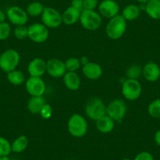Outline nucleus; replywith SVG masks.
Returning a JSON list of instances; mask_svg holds the SVG:
<instances>
[{
    "label": "nucleus",
    "instance_id": "obj_31",
    "mask_svg": "<svg viewBox=\"0 0 160 160\" xmlns=\"http://www.w3.org/2000/svg\"><path fill=\"white\" fill-rule=\"evenodd\" d=\"M13 34H14V36L18 39H24L28 38V27H26L25 25L17 26L14 29Z\"/></svg>",
    "mask_w": 160,
    "mask_h": 160
},
{
    "label": "nucleus",
    "instance_id": "obj_13",
    "mask_svg": "<svg viewBox=\"0 0 160 160\" xmlns=\"http://www.w3.org/2000/svg\"><path fill=\"white\" fill-rule=\"evenodd\" d=\"M47 72L53 78H61L67 72L65 64L62 61L52 58L47 61Z\"/></svg>",
    "mask_w": 160,
    "mask_h": 160
},
{
    "label": "nucleus",
    "instance_id": "obj_6",
    "mask_svg": "<svg viewBox=\"0 0 160 160\" xmlns=\"http://www.w3.org/2000/svg\"><path fill=\"white\" fill-rule=\"evenodd\" d=\"M141 93L142 87L138 79L127 78L122 83V94L128 101H136L141 97Z\"/></svg>",
    "mask_w": 160,
    "mask_h": 160
},
{
    "label": "nucleus",
    "instance_id": "obj_11",
    "mask_svg": "<svg viewBox=\"0 0 160 160\" xmlns=\"http://www.w3.org/2000/svg\"><path fill=\"white\" fill-rule=\"evenodd\" d=\"M7 18L11 24L16 26L25 25L28 21V15L26 10L18 6H13L7 10Z\"/></svg>",
    "mask_w": 160,
    "mask_h": 160
},
{
    "label": "nucleus",
    "instance_id": "obj_8",
    "mask_svg": "<svg viewBox=\"0 0 160 160\" xmlns=\"http://www.w3.org/2000/svg\"><path fill=\"white\" fill-rule=\"evenodd\" d=\"M28 38H30L32 42L35 43H42L45 42L49 38L50 32L47 26L40 23H34L28 27Z\"/></svg>",
    "mask_w": 160,
    "mask_h": 160
},
{
    "label": "nucleus",
    "instance_id": "obj_23",
    "mask_svg": "<svg viewBox=\"0 0 160 160\" xmlns=\"http://www.w3.org/2000/svg\"><path fill=\"white\" fill-rule=\"evenodd\" d=\"M29 144V140L24 135H21L17 138L11 144L12 152L15 153H21L26 150Z\"/></svg>",
    "mask_w": 160,
    "mask_h": 160
},
{
    "label": "nucleus",
    "instance_id": "obj_10",
    "mask_svg": "<svg viewBox=\"0 0 160 160\" xmlns=\"http://www.w3.org/2000/svg\"><path fill=\"white\" fill-rule=\"evenodd\" d=\"M25 88L32 97H40L44 95L47 86L41 77L30 76L26 80Z\"/></svg>",
    "mask_w": 160,
    "mask_h": 160
},
{
    "label": "nucleus",
    "instance_id": "obj_19",
    "mask_svg": "<svg viewBox=\"0 0 160 160\" xmlns=\"http://www.w3.org/2000/svg\"><path fill=\"white\" fill-rule=\"evenodd\" d=\"M97 130L102 133H108L113 130L115 127V121L108 115H105L96 121Z\"/></svg>",
    "mask_w": 160,
    "mask_h": 160
},
{
    "label": "nucleus",
    "instance_id": "obj_32",
    "mask_svg": "<svg viewBox=\"0 0 160 160\" xmlns=\"http://www.w3.org/2000/svg\"><path fill=\"white\" fill-rule=\"evenodd\" d=\"M40 115L42 116V118H45V119H48L53 115V109H52V107L50 106V104L46 103L45 105L42 107V108L41 109L39 112Z\"/></svg>",
    "mask_w": 160,
    "mask_h": 160
},
{
    "label": "nucleus",
    "instance_id": "obj_26",
    "mask_svg": "<svg viewBox=\"0 0 160 160\" xmlns=\"http://www.w3.org/2000/svg\"><path fill=\"white\" fill-rule=\"evenodd\" d=\"M148 112L153 118H160V98L154 100L148 104Z\"/></svg>",
    "mask_w": 160,
    "mask_h": 160
},
{
    "label": "nucleus",
    "instance_id": "obj_12",
    "mask_svg": "<svg viewBox=\"0 0 160 160\" xmlns=\"http://www.w3.org/2000/svg\"><path fill=\"white\" fill-rule=\"evenodd\" d=\"M101 17L111 19L118 14L119 6L115 0H103L98 6Z\"/></svg>",
    "mask_w": 160,
    "mask_h": 160
},
{
    "label": "nucleus",
    "instance_id": "obj_7",
    "mask_svg": "<svg viewBox=\"0 0 160 160\" xmlns=\"http://www.w3.org/2000/svg\"><path fill=\"white\" fill-rule=\"evenodd\" d=\"M127 104L122 99H115L106 107V115L115 122H121L127 113Z\"/></svg>",
    "mask_w": 160,
    "mask_h": 160
},
{
    "label": "nucleus",
    "instance_id": "obj_33",
    "mask_svg": "<svg viewBox=\"0 0 160 160\" xmlns=\"http://www.w3.org/2000/svg\"><path fill=\"white\" fill-rule=\"evenodd\" d=\"M98 7V0H83V10H95Z\"/></svg>",
    "mask_w": 160,
    "mask_h": 160
},
{
    "label": "nucleus",
    "instance_id": "obj_20",
    "mask_svg": "<svg viewBox=\"0 0 160 160\" xmlns=\"http://www.w3.org/2000/svg\"><path fill=\"white\" fill-rule=\"evenodd\" d=\"M146 13L153 20L160 19V0H149L144 7Z\"/></svg>",
    "mask_w": 160,
    "mask_h": 160
},
{
    "label": "nucleus",
    "instance_id": "obj_38",
    "mask_svg": "<svg viewBox=\"0 0 160 160\" xmlns=\"http://www.w3.org/2000/svg\"><path fill=\"white\" fill-rule=\"evenodd\" d=\"M79 60H80V62H81V64H82V66L85 65V64H87L88 62H90V61H89L88 58H87V57H85V56L82 57V58H80Z\"/></svg>",
    "mask_w": 160,
    "mask_h": 160
},
{
    "label": "nucleus",
    "instance_id": "obj_16",
    "mask_svg": "<svg viewBox=\"0 0 160 160\" xmlns=\"http://www.w3.org/2000/svg\"><path fill=\"white\" fill-rule=\"evenodd\" d=\"M82 73L90 80L99 79L103 74V69L99 64L95 62H88L82 66Z\"/></svg>",
    "mask_w": 160,
    "mask_h": 160
},
{
    "label": "nucleus",
    "instance_id": "obj_30",
    "mask_svg": "<svg viewBox=\"0 0 160 160\" xmlns=\"http://www.w3.org/2000/svg\"><path fill=\"white\" fill-rule=\"evenodd\" d=\"M11 27L7 22L0 23V40H6L10 36Z\"/></svg>",
    "mask_w": 160,
    "mask_h": 160
},
{
    "label": "nucleus",
    "instance_id": "obj_36",
    "mask_svg": "<svg viewBox=\"0 0 160 160\" xmlns=\"http://www.w3.org/2000/svg\"><path fill=\"white\" fill-rule=\"evenodd\" d=\"M154 140H155V143H156L158 146H160V130H158V131H156V133H155Z\"/></svg>",
    "mask_w": 160,
    "mask_h": 160
},
{
    "label": "nucleus",
    "instance_id": "obj_18",
    "mask_svg": "<svg viewBox=\"0 0 160 160\" xmlns=\"http://www.w3.org/2000/svg\"><path fill=\"white\" fill-rule=\"evenodd\" d=\"M81 12V10L75 7H69L62 13L63 23L66 25H73L76 24L80 19Z\"/></svg>",
    "mask_w": 160,
    "mask_h": 160
},
{
    "label": "nucleus",
    "instance_id": "obj_37",
    "mask_svg": "<svg viewBox=\"0 0 160 160\" xmlns=\"http://www.w3.org/2000/svg\"><path fill=\"white\" fill-rule=\"evenodd\" d=\"M6 18H7V14L0 9V23L5 22Z\"/></svg>",
    "mask_w": 160,
    "mask_h": 160
},
{
    "label": "nucleus",
    "instance_id": "obj_15",
    "mask_svg": "<svg viewBox=\"0 0 160 160\" xmlns=\"http://www.w3.org/2000/svg\"><path fill=\"white\" fill-rule=\"evenodd\" d=\"M142 75L147 81L156 82L160 78V68L154 62H148L142 68Z\"/></svg>",
    "mask_w": 160,
    "mask_h": 160
},
{
    "label": "nucleus",
    "instance_id": "obj_17",
    "mask_svg": "<svg viewBox=\"0 0 160 160\" xmlns=\"http://www.w3.org/2000/svg\"><path fill=\"white\" fill-rule=\"evenodd\" d=\"M64 86L68 90L75 91L80 88L81 79L75 72H67L63 76Z\"/></svg>",
    "mask_w": 160,
    "mask_h": 160
},
{
    "label": "nucleus",
    "instance_id": "obj_5",
    "mask_svg": "<svg viewBox=\"0 0 160 160\" xmlns=\"http://www.w3.org/2000/svg\"><path fill=\"white\" fill-rule=\"evenodd\" d=\"M85 112L89 118L96 122L97 120L106 115V106L99 98H93L87 102Z\"/></svg>",
    "mask_w": 160,
    "mask_h": 160
},
{
    "label": "nucleus",
    "instance_id": "obj_41",
    "mask_svg": "<svg viewBox=\"0 0 160 160\" xmlns=\"http://www.w3.org/2000/svg\"><path fill=\"white\" fill-rule=\"evenodd\" d=\"M122 160H132V159H130V158H123V159Z\"/></svg>",
    "mask_w": 160,
    "mask_h": 160
},
{
    "label": "nucleus",
    "instance_id": "obj_14",
    "mask_svg": "<svg viewBox=\"0 0 160 160\" xmlns=\"http://www.w3.org/2000/svg\"><path fill=\"white\" fill-rule=\"evenodd\" d=\"M28 72L30 76L42 77L47 72V62L41 58H35L29 62Z\"/></svg>",
    "mask_w": 160,
    "mask_h": 160
},
{
    "label": "nucleus",
    "instance_id": "obj_28",
    "mask_svg": "<svg viewBox=\"0 0 160 160\" xmlns=\"http://www.w3.org/2000/svg\"><path fill=\"white\" fill-rule=\"evenodd\" d=\"M142 75V68L138 64H133L130 66L127 71V78L138 79Z\"/></svg>",
    "mask_w": 160,
    "mask_h": 160
},
{
    "label": "nucleus",
    "instance_id": "obj_29",
    "mask_svg": "<svg viewBox=\"0 0 160 160\" xmlns=\"http://www.w3.org/2000/svg\"><path fill=\"white\" fill-rule=\"evenodd\" d=\"M65 68L67 72H75L80 68L81 67V62L78 58H70L68 60H66L65 62Z\"/></svg>",
    "mask_w": 160,
    "mask_h": 160
},
{
    "label": "nucleus",
    "instance_id": "obj_22",
    "mask_svg": "<svg viewBox=\"0 0 160 160\" xmlns=\"http://www.w3.org/2000/svg\"><path fill=\"white\" fill-rule=\"evenodd\" d=\"M141 14V8L139 6L135 4H130L123 9L122 16L126 19V21H132L138 19Z\"/></svg>",
    "mask_w": 160,
    "mask_h": 160
},
{
    "label": "nucleus",
    "instance_id": "obj_1",
    "mask_svg": "<svg viewBox=\"0 0 160 160\" xmlns=\"http://www.w3.org/2000/svg\"><path fill=\"white\" fill-rule=\"evenodd\" d=\"M127 26V24L125 18L122 14H118L109 19L106 26V34L111 39H118L125 34Z\"/></svg>",
    "mask_w": 160,
    "mask_h": 160
},
{
    "label": "nucleus",
    "instance_id": "obj_40",
    "mask_svg": "<svg viewBox=\"0 0 160 160\" xmlns=\"http://www.w3.org/2000/svg\"><path fill=\"white\" fill-rule=\"evenodd\" d=\"M0 160H11L9 156H5V157H0Z\"/></svg>",
    "mask_w": 160,
    "mask_h": 160
},
{
    "label": "nucleus",
    "instance_id": "obj_2",
    "mask_svg": "<svg viewBox=\"0 0 160 160\" xmlns=\"http://www.w3.org/2000/svg\"><path fill=\"white\" fill-rule=\"evenodd\" d=\"M68 130L75 138H82L88 130L87 119L79 114H74L68 121Z\"/></svg>",
    "mask_w": 160,
    "mask_h": 160
},
{
    "label": "nucleus",
    "instance_id": "obj_39",
    "mask_svg": "<svg viewBox=\"0 0 160 160\" xmlns=\"http://www.w3.org/2000/svg\"><path fill=\"white\" fill-rule=\"evenodd\" d=\"M149 0H137V2H138L141 4H146Z\"/></svg>",
    "mask_w": 160,
    "mask_h": 160
},
{
    "label": "nucleus",
    "instance_id": "obj_35",
    "mask_svg": "<svg viewBox=\"0 0 160 160\" xmlns=\"http://www.w3.org/2000/svg\"><path fill=\"white\" fill-rule=\"evenodd\" d=\"M71 7H75V8L82 11L83 10V0H72Z\"/></svg>",
    "mask_w": 160,
    "mask_h": 160
},
{
    "label": "nucleus",
    "instance_id": "obj_34",
    "mask_svg": "<svg viewBox=\"0 0 160 160\" xmlns=\"http://www.w3.org/2000/svg\"><path fill=\"white\" fill-rule=\"evenodd\" d=\"M133 160H154V158L150 152H141L135 156Z\"/></svg>",
    "mask_w": 160,
    "mask_h": 160
},
{
    "label": "nucleus",
    "instance_id": "obj_24",
    "mask_svg": "<svg viewBox=\"0 0 160 160\" xmlns=\"http://www.w3.org/2000/svg\"><path fill=\"white\" fill-rule=\"evenodd\" d=\"M7 78L9 82L14 86L22 85L25 82V76H24V73L21 71L17 70V69L8 72Z\"/></svg>",
    "mask_w": 160,
    "mask_h": 160
},
{
    "label": "nucleus",
    "instance_id": "obj_9",
    "mask_svg": "<svg viewBox=\"0 0 160 160\" xmlns=\"http://www.w3.org/2000/svg\"><path fill=\"white\" fill-rule=\"evenodd\" d=\"M42 23L48 28H56L63 23L62 14L52 7H45L41 15Z\"/></svg>",
    "mask_w": 160,
    "mask_h": 160
},
{
    "label": "nucleus",
    "instance_id": "obj_21",
    "mask_svg": "<svg viewBox=\"0 0 160 160\" xmlns=\"http://www.w3.org/2000/svg\"><path fill=\"white\" fill-rule=\"evenodd\" d=\"M46 101L43 96L32 97L28 100L27 104L28 109L32 114H39L40 111L46 104Z\"/></svg>",
    "mask_w": 160,
    "mask_h": 160
},
{
    "label": "nucleus",
    "instance_id": "obj_4",
    "mask_svg": "<svg viewBox=\"0 0 160 160\" xmlns=\"http://www.w3.org/2000/svg\"><path fill=\"white\" fill-rule=\"evenodd\" d=\"M80 24L85 29L89 31H95L99 28L102 24V18L101 14L95 10H83L80 15Z\"/></svg>",
    "mask_w": 160,
    "mask_h": 160
},
{
    "label": "nucleus",
    "instance_id": "obj_3",
    "mask_svg": "<svg viewBox=\"0 0 160 160\" xmlns=\"http://www.w3.org/2000/svg\"><path fill=\"white\" fill-rule=\"evenodd\" d=\"M20 61V53L13 49H8L0 55V68L8 73L18 68Z\"/></svg>",
    "mask_w": 160,
    "mask_h": 160
},
{
    "label": "nucleus",
    "instance_id": "obj_27",
    "mask_svg": "<svg viewBox=\"0 0 160 160\" xmlns=\"http://www.w3.org/2000/svg\"><path fill=\"white\" fill-rule=\"evenodd\" d=\"M11 152V143L5 138L0 136V157L9 156Z\"/></svg>",
    "mask_w": 160,
    "mask_h": 160
},
{
    "label": "nucleus",
    "instance_id": "obj_25",
    "mask_svg": "<svg viewBox=\"0 0 160 160\" xmlns=\"http://www.w3.org/2000/svg\"><path fill=\"white\" fill-rule=\"evenodd\" d=\"M44 9H45V7L42 3L39 2H33L28 5L26 12L28 16L38 17L42 15Z\"/></svg>",
    "mask_w": 160,
    "mask_h": 160
}]
</instances>
